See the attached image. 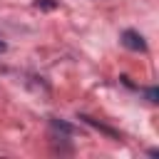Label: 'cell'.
I'll return each instance as SVG.
<instances>
[{"label": "cell", "mask_w": 159, "mask_h": 159, "mask_svg": "<svg viewBox=\"0 0 159 159\" xmlns=\"http://www.w3.org/2000/svg\"><path fill=\"white\" fill-rule=\"evenodd\" d=\"M122 45L127 50H134V52H144L147 50V42H144V37L137 30H124L122 32Z\"/></svg>", "instance_id": "6da1fadb"}, {"label": "cell", "mask_w": 159, "mask_h": 159, "mask_svg": "<svg viewBox=\"0 0 159 159\" xmlns=\"http://www.w3.org/2000/svg\"><path fill=\"white\" fill-rule=\"evenodd\" d=\"M80 119H82V122H87L89 127H94V129H99V132H104V134H109V137H114V139L119 137V134H117L114 129H109L107 124H102V122H97V119H92V117H87V114H80Z\"/></svg>", "instance_id": "7a4b0ae2"}, {"label": "cell", "mask_w": 159, "mask_h": 159, "mask_svg": "<svg viewBox=\"0 0 159 159\" xmlns=\"http://www.w3.org/2000/svg\"><path fill=\"white\" fill-rule=\"evenodd\" d=\"M50 124H52V129H57L62 134H75V127L67 124V122H62V119H50Z\"/></svg>", "instance_id": "3957f363"}, {"label": "cell", "mask_w": 159, "mask_h": 159, "mask_svg": "<svg viewBox=\"0 0 159 159\" xmlns=\"http://www.w3.org/2000/svg\"><path fill=\"white\" fill-rule=\"evenodd\" d=\"M144 94H147V99H149V102H159V89H157V87H147V89H144Z\"/></svg>", "instance_id": "277c9868"}, {"label": "cell", "mask_w": 159, "mask_h": 159, "mask_svg": "<svg viewBox=\"0 0 159 159\" xmlns=\"http://www.w3.org/2000/svg\"><path fill=\"white\" fill-rule=\"evenodd\" d=\"M35 5H37V7H42V10H55V7H57V2H55V0H35Z\"/></svg>", "instance_id": "5b68a950"}, {"label": "cell", "mask_w": 159, "mask_h": 159, "mask_svg": "<svg viewBox=\"0 0 159 159\" xmlns=\"http://www.w3.org/2000/svg\"><path fill=\"white\" fill-rule=\"evenodd\" d=\"M5 50H7V45H5V42H2V37H0V52H5Z\"/></svg>", "instance_id": "8992f818"}]
</instances>
